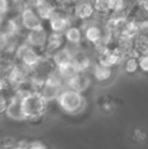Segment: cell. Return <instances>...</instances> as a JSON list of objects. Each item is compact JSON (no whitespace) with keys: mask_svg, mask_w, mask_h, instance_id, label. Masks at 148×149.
Wrapping results in <instances>:
<instances>
[{"mask_svg":"<svg viewBox=\"0 0 148 149\" xmlns=\"http://www.w3.org/2000/svg\"><path fill=\"white\" fill-rule=\"evenodd\" d=\"M22 107L26 121L34 124L44 118L48 109V102L39 91H34L22 96Z\"/></svg>","mask_w":148,"mask_h":149,"instance_id":"cell-1","label":"cell"},{"mask_svg":"<svg viewBox=\"0 0 148 149\" xmlns=\"http://www.w3.org/2000/svg\"><path fill=\"white\" fill-rule=\"evenodd\" d=\"M56 102L64 113L69 115H76L82 112L86 104L85 98L81 92L67 87L62 90Z\"/></svg>","mask_w":148,"mask_h":149,"instance_id":"cell-2","label":"cell"},{"mask_svg":"<svg viewBox=\"0 0 148 149\" xmlns=\"http://www.w3.org/2000/svg\"><path fill=\"white\" fill-rule=\"evenodd\" d=\"M64 88H65L64 80L59 75L57 69H55L45 80L43 86L40 90V93L49 102L57 100L59 94L61 93V91Z\"/></svg>","mask_w":148,"mask_h":149,"instance_id":"cell-3","label":"cell"},{"mask_svg":"<svg viewBox=\"0 0 148 149\" xmlns=\"http://www.w3.org/2000/svg\"><path fill=\"white\" fill-rule=\"evenodd\" d=\"M14 54H15V58L18 63H22L31 69L34 68L43 58L37 52V49L28 45L26 43L18 46Z\"/></svg>","mask_w":148,"mask_h":149,"instance_id":"cell-4","label":"cell"},{"mask_svg":"<svg viewBox=\"0 0 148 149\" xmlns=\"http://www.w3.org/2000/svg\"><path fill=\"white\" fill-rule=\"evenodd\" d=\"M31 73H32L31 68H28V66L22 64V63L15 62L12 64L10 70L8 71L7 76L12 87L16 88L28 80V78L31 77Z\"/></svg>","mask_w":148,"mask_h":149,"instance_id":"cell-5","label":"cell"},{"mask_svg":"<svg viewBox=\"0 0 148 149\" xmlns=\"http://www.w3.org/2000/svg\"><path fill=\"white\" fill-rule=\"evenodd\" d=\"M22 96L24 95L19 94L15 89L10 94L9 102H8L5 114H4L8 119L12 120V121H17V122L26 121L24 112H22Z\"/></svg>","mask_w":148,"mask_h":149,"instance_id":"cell-6","label":"cell"},{"mask_svg":"<svg viewBox=\"0 0 148 149\" xmlns=\"http://www.w3.org/2000/svg\"><path fill=\"white\" fill-rule=\"evenodd\" d=\"M20 22L22 26L28 31L43 29L41 18L39 17L37 12L31 7L24 8V10L20 12Z\"/></svg>","mask_w":148,"mask_h":149,"instance_id":"cell-7","label":"cell"},{"mask_svg":"<svg viewBox=\"0 0 148 149\" xmlns=\"http://www.w3.org/2000/svg\"><path fill=\"white\" fill-rule=\"evenodd\" d=\"M91 79L90 76L87 74V72H78L76 75H74L72 78H70L68 81H66L65 87L70 89L76 90L82 93L90 86Z\"/></svg>","mask_w":148,"mask_h":149,"instance_id":"cell-8","label":"cell"},{"mask_svg":"<svg viewBox=\"0 0 148 149\" xmlns=\"http://www.w3.org/2000/svg\"><path fill=\"white\" fill-rule=\"evenodd\" d=\"M49 22L52 31H55V33H64V31L69 26H71L70 16L57 9H56L55 13L52 15V17L49 19Z\"/></svg>","mask_w":148,"mask_h":149,"instance_id":"cell-9","label":"cell"},{"mask_svg":"<svg viewBox=\"0 0 148 149\" xmlns=\"http://www.w3.org/2000/svg\"><path fill=\"white\" fill-rule=\"evenodd\" d=\"M91 74L92 77L99 83H106L109 80H111L112 77L114 76L115 70L113 67L105 66L101 63L97 62L91 67Z\"/></svg>","mask_w":148,"mask_h":149,"instance_id":"cell-10","label":"cell"},{"mask_svg":"<svg viewBox=\"0 0 148 149\" xmlns=\"http://www.w3.org/2000/svg\"><path fill=\"white\" fill-rule=\"evenodd\" d=\"M48 36L49 35L44 30V28L40 30L30 31L26 37V43L35 49H42L45 48L47 44Z\"/></svg>","mask_w":148,"mask_h":149,"instance_id":"cell-11","label":"cell"},{"mask_svg":"<svg viewBox=\"0 0 148 149\" xmlns=\"http://www.w3.org/2000/svg\"><path fill=\"white\" fill-rule=\"evenodd\" d=\"M94 13L93 3L90 0H77L74 9V15L81 20L90 18Z\"/></svg>","mask_w":148,"mask_h":149,"instance_id":"cell-12","label":"cell"},{"mask_svg":"<svg viewBox=\"0 0 148 149\" xmlns=\"http://www.w3.org/2000/svg\"><path fill=\"white\" fill-rule=\"evenodd\" d=\"M74 53L69 49V47L67 46H63L62 48H60L59 50H57L56 52H54L51 56V60L53 62V64L55 65V67H60L62 65H65L67 63H70L73 61Z\"/></svg>","mask_w":148,"mask_h":149,"instance_id":"cell-13","label":"cell"},{"mask_svg":"<svg viewBox=\"0 0 148 149\" xmlns=\"http://www.w3.org/2000/svg\"><path fill=\"white\" fill-rule=\"evenodd\" d=\"M64 41H65V36L62 33H55V31H52L49 36H48L47 44L45 46V52L50 55L51 58L52 54L54 52H56L57 50H59L60 48L63 47Z\"/></svg>","mask_w":148,"mask_h":149,"instance_id":"cell-14","label":"cell"},{"mask_svg":"<svg viewBox=\"0 0 148 149\" xmlns=\"http://www.w3.org/2000/svg\"><path fill=\"white\" fill-rule=\"evenodd\" d=\"M34 8L39 17L46 20H49L56 11L55 5L48 0H38L35 3Z\"/></svg>","mask_w":148,"mask_h":149,"instance_id":"cell-15","label":"cell"},{"mask_svg":"<svg viewBox=\"0 0 148 149\" xmlns=\"http://www.w3.org/2000/svg\"><path fill=\"white\" fill-rule=\"evenodd\" d=\"M133 53L136 57L148 54V33H139L132 40Z\"/></svg>","mask_w":148,"mask_h":149,"instance_id":"cell-16","label":"cell"},{"mask_svg":"<svg viewBox=\"0 0 148 149\" xmlns=\"http://www.w3.org/2000/svg\"><path fill=\"white\" fill-rule=\"evenodd\" d=\"M84 35L85 39L93 45H99L101 44V42H103V31L99 26H95V24L87 26Z\"/></svg>","mask_w":148,"mask_h":149,"instance_id":"cell-17","label":"cell"},{"mask_svg":"<svg viewBox=\"0 0 148 149\" xmlns=\"http://www.w3.org/2000/svg\"><path fill=\"white\" fill-rule=\"evenodd\" d=\"M73 62L76 65L79 72H87L92 67L91 59L83 53H75L73 57Z\"/></svg>","mask_w":148,"mask_h":149,"instance_id":"cell-18","label":"cell"},{"mask_svg":"<svg viewBox=\"0 0 148 149\" xmlns=\"http://www.w3.org/2000/svg\"><path fill=\"white\" fill-rule=\"evenodd\" d=\"M56 69H57L59 75L62 77V79L64 80V84L66 83V81H68L70 78H72L74 75H76L79 72V70L77 69L76 65L74 64L73 61L70 63H67L65 65H62L60 67H57Z\"/></svg>","mask_w":148,"mask_h":149,"instance_id":"cell-19","label":"cell"},{"mask_svg":"<svg viewBox=\"0 0 148 149\" xmlns=\"http://www.w3.org/2000/svg\"><path fill=\"white\" fill-rule=\"evenodd\" d=\"M77 0H54L53 4L56 9L67 15H74V9Z\"/></svg>","mask_w":148,"mask_h":149,"instance_id":"cell-20","label":"cell"},{"mask_svg":"<svg viewBox=\"0 0 148 149\" xmlns=\"http://www.w3.org/2000/svg\"><path fill=\"white\" fill-rule=\"evenodd\" d=\"M64 36H65V40L69 42L70 44L73 45H78L81 42V31L76 26H69L65 31H64Z\"/></svg>","mask_w":148,"mask_h":149,"instance_id":"cell-21","label":"cell"},{"mask_svg":"<svg viewBox=\"0 0 148 149\" xmlns=\"http://www.w3.org/2000/svg\"><path fill=\"white\" fill-rule=\"evenodd\" d=\"M124 70L126 73L132 75L139 71L138 57L136 56H128L124 60Z\"/></svg>","mask_w":148,"mask_h":149,"instance_id":"cell-22","label":"cell"},{"mask_svg":"<svg viewBox=\"0 0 148 149\" xmlns=\"http://www.w3.org/2000/svg\"><path fill=\"white\" fill-rule=\"evenodd\" d=\"M94 11L99 14H107L111 11L109 5V0H92Z\"/></svg>","mask_w":148,"mask_h":149,"instance_id":"cell-23","label":"cell"},{"mask_svg":"<svg viewBox=\"0 0 148 149\" xmlns=\"http://www.w3.org/2000/svg\"><path fill=\"white\" fill-rule=\"evenodd\" d=\"M109 5L113 12H124L126 9L125 0H109Z\"/></svg>","mask_w":148,"mask_h":149,"instance_id":"cell-24","label":"cell"},{"mask_svg":"<svg viewBox=\"0 0 148 149\" xmlns=\"http://www.w3.org/2000/svg\"><path fill=\"white\" fill-rule=\"evenodd\" d=\"M10 39H11V37L6 31H2L0 30V52H4L8 49Z\"/></svg>","mask_w":148,"mask_h":149,"instance_id":"cell-25","label":"cell"},{"mask_svg":"<svg viewBox=\"0 0 148 149\" xmlns=\"http://www.w3.org/2000/svg\"><path fill=\"white\" fill-rule=\"evenodd\" d=\"M9 94L0 91V116L5 114L6 108H7V104L9 102Z\"/></svg>","mask_w":148,"mask_h":149,"instance_id":"cell-26","label":"cell"},{"mask_svg":"<svg viewBox=\"0 0 148 149\" xmlns=\"http://www.w3.org/2000/svg\"><path fill=\"white\" fill-rule=\"evenodd\" d=\"M139 71L144 74H148V54L141 55L138 57Z\"/></svg>","mask_w":148,"mask_h":149,"instance_id":"cell-27","label":"cell"},{"mask_svg":"<svg viewBox=\"0 0 148 149\" xmlns=\"http://www.w3.org/2000/svg\"><path fill=\"white\" fill-rule=\"evenodd\" d=\"M113 100H109L108 97H103L99 102V108H101V112L104 113H109L112 112L113 107H114V104H113Z\"/></svg>","mask_w":148,"mask_h":149,"instance_id":"cell-28","label":"cell"},{"mask_svg":"<svg viewBox=\"0 0 148 149\" xmlns=\"http://www.w3.org/2000/svg\"><path fill=\"white\" fill-rule=\"evenodd\" d=\"M146 133L143 132V130L141 129H135L133 130L132 133V139L134 140L135 142H143L145 139H146Z\"/></svg>","mask_w":148,"mask_h":149,"instance_id":"cell-29","label":"cell"},{"mask_svg":"<svg viewBox=\"0 0 148 149\" xmlns=\"http://www.w3.org/2000/svg\"><path fill=\"white\" fill-rule=\"evenodd\" d=\"M26 149H48V147L41 140H32L28 141Z\"/></svg>","mask_w":148,"mask_h":149,"instance_id":"cell-30","label":"cell"},{"mask_svg":"<svg viewBox=\"0 0 148 149\" xmlns=\"http://www.w3.org/2000/svg\"><path fill=\"white\" fill-rule=\"evenodd\" d=\"M9 10V0H0V14L4 15Z\"/></svg>","mask_w":148,"mask_h":149,"instance_id":"cell-31","label":"cell"},{"mask_svg":"<svg viewBox=\"0 0 148 149\" xmlns=\"http://www.w3.org/2000/svg\"><path fill=\"white\" fill-rule=\"evenodd\" d=\"M2 24H3V15L0 14V30H1V28H2Z\"/></svg>","mask_w":148,"mask_h":149,"instance_id":"cell-32","label":"cell"},{"mask_svg":"<svg viewBox=\"0 0 148 149\" xmlns=\"http://www.w3.org/2000/svg\"><path fill=\"white\" fill-rule=\"evenodd\" d=\"M135 1H138V2H140V1H142V0H135Z\"/></svg>","mask_w":148,"mask_h":149,"instance_id":"cell-33","label":"cell"},{"mask_svg":"<svg viewBox=\"0 0 148 149\" xmlns=\"http://www.w3.org/2000/svg\"><path fill=\"white\" fill-rule=\"evenodd\" d=\"M0 149H3V148H2V147H1V146H0Z\"/></svg>","mask_w":148,"mask_h":149,"instance_id":"cell-34","label":"cell"}]
</instances>
